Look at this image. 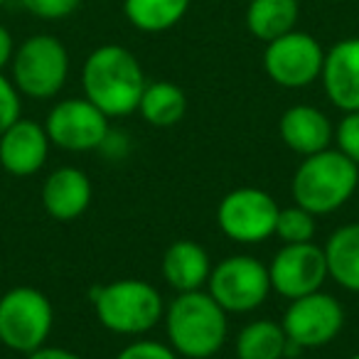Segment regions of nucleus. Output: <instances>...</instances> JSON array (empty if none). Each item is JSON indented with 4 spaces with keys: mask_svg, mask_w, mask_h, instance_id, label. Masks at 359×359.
Returning <instances> with one entry per match:
<instances>
[{
    "mask_svg": "<svg viewBox=\"0 0 359 359\" xmlns=\"http://www.w3.org/2000/svg\"><path fill=\"white\" fill-rule=\"evenodd\" d=\"M84 96L109 118L138 111L145 74L133 52L121 45H101L86 57L81 69Z\"/></svg>",
    "mask_w": 359,
    "mask_h": 359,
    "instance_id": "obj_1",
    "label": "nucleus"
},
{
    "mask_svg": "<svg viewBox=\"0 0 359 359\" xmlns=\"http://www.w3.org/2000/svg\"><path fill=\"white\" fill-rule=\"evenodd\" d=\"M170 347L187 359H210L226 339V310L205 290L177 293L165 310Z\"/></svg>",
    "mask_w": 359,
    "mask_h": 359,
    "instance_id": "obj_2",
    "label": "nucleus"
},
{
    "mask_svg": "<svg viewBox=\"0 0 359 359\" xmlns=\"http://www.w3.org/2000/svg\"><path fill=\"white\" fill-rule=\"evenodd\" d=\"M359 185V165L337 148L308 155L298 165L290 182L293 202L315 217L339 210Z\"/></svg>",
    "mask_w": 359,
    "mask_h": 359,
    "instance_id": "obj_3",
    "label": "nucleus"
},
{
    "mask_svg": "<svg viewBox=\"0 0 359 359\" xmlns=\"http://www.w3.org/2000/svg\"><path fill=\"white\" fill-rule=\"evenodd\" d=\"M94 310L99 323L116 334H143L165 315L160 290L148 280L123 278L94 288Z\"/></svg>",
    "mask_w": 359,
    "mask_h": 359,
    "instance_id": "obj_4",
    "label": "nucleus"
},
{
    "mask_svg": "<svg viewBox=\"0 0 359 359\" xmlns=\"http://www.w3.org/2000/svg\"><path fill=\"white\" fill-rule=\"evenodd\" d=\"M55 325V310L42 290L20 285L0 298V344L18 354L45 347Z\"/></svg>",
    "mask_w": 359,
    "mask_h": 359,
    "instance_id": "obj_5",
    "label": "nucleus"
},
{
    "mask_svg": "<svg viewBox=\"0 0 359 359\" xmlns=\"http://www.w3.org/2000/svg\"><path fill=\"white\" fill-rule=\"evenodd\" d=\"M69 76V52L57 37L32 35L13 55V84L22 96L52 99Z\"/></svg>",
    "mask_w": 359,
    "mask_h": 359,
    "instance_id": "obj_6",
    "label": "nucleus"
},
{
    "mask_svg": "<svg viewBox=\"0 0 359 359\" xmlns=\"http://www.w3.org/2000/svg\"><path fill=\"white\" fill-rule=\"evenodd\" d=\"M207 293L226 313H251L271 293L269 266L246 254H236L219 261L207 280Z\"/></svg>",
    "mask_w": 359,
    "mask_h": 359,
    "instance_id": "obj_7",
    "label": "nucleus"
},
{
    "mask_svg": "<svg viewBox=\"0 0 359 359\" xmlns=\"http://www.w3.org/2000/svg\"><path fill=\"white\" fill-rule=\"evenodd\" d=\"M278 205L269 192L259 187L231 190L217 210L219 229L239 244H259L276 234Z\"/></svg>",
    "mask_w": 359,
    "mask_h": 359,
    "instance_id": "obj_8",
    "label": "nucleus"
},
{
    "mask_svg": "<svg viewBox=\"0 0 359 359\" xmlns=\"http://www.w3.org/2000/svg\"><path fill=\"white\" fill-rule=\"evenodd\" d=\"M280 325L290 344L298 349H318L339 334L344 325V310L330 293L315 290L290 300Z\"/></svg>",
    "mask_w": 359,
    "mask_h": 359,
    "instance_id": "obj_9",
    "label": "nucleus"
},
{
    "mask_svg": "<svg viewBox=\"0 0 359 359\" xmlns=\"http://www.w3.org/2000/svg\"><path fill=\"white\" fill-rule=\"evenodd\" d=\"M325 52L320 42L308 32L293 30L283 37H276L266 45L264 69L278 86L303 89L323 74Z\"/></svg>",
    "mask_w": 359,
    "mask_h": 359,
    "instance_id": "obj_10",
    "label": "nucleus"
},
{
    "mask_svg": "<svg viewBox=\"0 0 359 359\" xmlns=\"http://www.w3.org/2000/svg\"><path fill=\"white\" fill-rule=\"evenodd\" d=\"M50 143L69 153L96 150L109 138V116L89 99H65L50 111L45 121Z\"/></svg>",
    "mask_w": 359,
    "mask_h": 359,
    "instance_id": "obj_11",
    "label": "nucleus"
},
{
    "mask_svg": "<svg viewBox=\"0 0 359 359\" xmlns=\"http://www.w3.org/2000/svg\"><path fill=\"white\" fill-rule=\"evenodd\" d=\"M327 276L330 273L325 251L315 246L313 241H308V244H283V249L276 251L273 261L269 266L271 290H276L288 300L303 298V295L320 290Z\"/></svg>",
    "mask_w": 359,
    "mask_h": 359,
    "instance_id": "obj_12",
    "label": "nucleus"
},
{
    "mask_svg": "<svg viewBox=\"0 0 359 359\" xmlns=\"http://www.w3.org/2000/svg\"><path fill=\"white\" fill-rule=\"evenodd\" d=\"M50 145L45 126L20 116L11 128L0 133V165L15 177H30L45 165Z\"/></svg>",
    "mask_w": 359,
    "mask_h": 359,
    "instance_id": "obj_13",
    "label": "nucleus"
},
{
    "mask_svg": "<svg viewBox=\"0 0 359 359\" xmlns=\"http://www.w3.org/2000/svg\"><path fill=\"white\" fill-rule=\"evenodd\" d=\"M323 86L339 111H359V37H347L325 52Z\"/></svg>",
    "mask_w": 359,
    "mask_h": 359,
    "instance_id": "obj_14",
    "label": "nucleus"
},
{
    "mask_svg": "<svg viewBox=\"0 0 359 359\" xmlns=\"http://www.w3.org/2000/svg\"><path fill=\"white\" fill-rule=\"evenodd\" d=\"M91 205V180L76 168H60L42 185V207L60 222L81 217Z\"/></svg>",
    "mask_w": 359,
    "mask_h": 359,
    "instance_id": "obj_15",
    "label": "nucleus"
},
{
    "mask_svg": "<svg viewBox=\"0 0 359 359\" xmlns=\"http://www.w3.org/2000/svg\"><path fill=\"white\" fill-rule=\"evenodd\" d=\"M278 130H280L283 143L288 145L293 153L303 155V158L320 153V150H327L334 138L332 123H330L327 116L320 109L308 106V104L290 106V109L280 116Z\"/></svg>",
    "mask_w": 359,
    "mask_h": 359,
    "instance_id": "obj_16",
    "label": "nucleus"
},
{
    "mask_svg": "<svg viewBox=\"0 0 359 359\" xmlns=\"http://www.w3.org/2000/svg\"><path fill=\"white\" fill-rule=\"evenodd\" d=\"M160 269L170 288H175L177 293H192V290H202V285L210 280L212 261L197 241L180 239L165 249Z\"/></svg>",
    "mask_w": 359,
    "mask_h": 359,
    "instance_id": "obj_17",
    "label": "nucleus"
},
{
    "mask_svg": "<svg viewBox=\"0 0 359 359\" xmlns=\"http://www.w3.org/2000/svg\"><path fill=\"white\" fill-rule=\"evenodd\" d=\"M323 251L330 278L349 293H359V222L332 231Z\"/></svg>",
    "mask_w": 359,
    "mask_h": 359,
    "instance_id": "obj_18",
    "label": "nucleus"
},
{
    "mask_svg": "<svg viewBox=\"0 0 359 359\" xmlns=\"http://www.w3.org/2000/svg\"><path fill=\"white\" fill-rule=\"evenodd\" d=\"M300 15L298 0H251L246 8V27L261 42H273L295 30Z\"/></svg>",
    "mask_w": 359,
    "mask_h": 359,
    "instance_id": "obj_19",
    "label": "nucleus"
},
{
    "mask_svg": "<svg viewBox=\"0 0 359 359\" xmlns=\"http://www.w3.org/2000/svg\"><path fill=\"white\" fill-rule=\"evenodd\" d=\"M138 111L155 128H170L185 116L187 96L172 81H153V84H145Z\"/></svg>",
    "mask_w": 359,
    "mask_h": 359,
    "instance_id": "obj_20",
    "label": "nucleus"
},
{
    "mask_svg": "<svg viewBox=\"0 0 359 359\" xmlns=\"http://www.w3.org/2000/svg\"><path fill=\"white\" fill-rule=\"evenodd\" d=\"M236 357L239 359H283L288 357V337L283 325L273 320L249 323L236 337Z\"/></svg>",
    "mask_w": 359,
    "mask_h": 359,
    "instance_id": "obj_21",
    "label": "nucleus"
},
{
    "mask_svg": "<svg viewBox=\"0 0 359 359\" xmlns=\"http://www.w3.org/2000/svg\"><path fill=\"white\" fill-rule=\"evenodd\" d=\"M190 0H123L128 22L140 32H165L185 18Z\"/></svg>",
    "mask_w": 359,
    "mask_h": 359,
    "instance_id": "obj_22",
    "label": "nucleus"
},
{
    "mask_svg": "<svg viewBox=\"0 0 359 359\" xmlns=\"http://www.w3.org/2000/svg\"><path fill=\"white\" fill-rule=\"evenodd\" d=\"M315 215L303 210L300 205L285 207L278 210V219H276V236L283 244H308L315 236Z\"/></svg>",
    "mask_w": 359,
    "mask_h": 359,
    "instance_id": "obj_23",
    "label": "nucleus"
},
{
    "mask_svg": "<svg viewBox=\"0 0 359 359\" xmlns=\"http://www.w3.org/2000/svg\"><path fill=\"white\" fill-rule=\"evenodd\" d=\"M18 3L40 20H65L81 6V0H18Z\"/></svg>",
    "mask_w": 359,
    "mask_h": 359,
    "instance_id": "obj_24",
    "label": "nucleus"
},
{
    "mask_svg": "<svg viewBox=\"0 0 359 359\" xmlns=\"http://www.w3.org/2000/svg\"><path fill=\"white\" fill-rule=\"evenodd\" d=\"M337 150L359 165V111H349L337 126Z\"/></svg>",
    "mask_w": 359,
    "mask_h": 359,
    "instance_id": "obj_25",
    "label": "nucleus"
},
{
    "mask_svg": "<svg viewBox=\"0 0 359 359\" xmlns=\"http://www.w3.org/2000/svg\"><path fill=\"white\" fill-rule=\"evenodd\" d=\"M20 118V91L0 72V133Z\"/></svg>",
    "mask_w": 359,
    "mask_h": 359,
    "instance_id": "obj_26",
    "label": "nucleus"
},
{
    "mask_svg": "<svg viewBox=\"0 0 359 359\" xmlns=\"http://www.w3.org/2000/svg\"><path fill=\"white\" fill-rule=\"evenodd\" d=\"M116 359H180V354L170 344H160L155 339H140V342H130L128 347L121 349Z\"/></svg>",
    "mask_w": 359,
    "mask_h": 359,
    "instance_id": "obj_27",
    "label": "nucleus"
},
{
    "mask_svg": "<svg viewBox=\"0 0 359 359\" xmlns=\"http://www.w3.org/2000/svg\"><path fill=\"white\" fill-rule=\"evenodd\" d=\"M13 55H15V42H13V35L6 25H0V72L3 67L11 65Z\"/></svg>",
    "mask_w": 359,
    "mask_h": 359,
    "instance_id": "obj_28",
    "label": "nucleus"
},
{
    "mask_svg": "<svg viewBox=\"0 0 359 359\" xmlns=\"http://www.w3.org/2000/svg\"><path fill=\"white\" fill-rule=\"evenodd\" d=\"M27 359H84L79 357L76 352H69V349H62V347H40L35 349L32 354H27Z\"/></svg>",
    "mask_w": 359,
    "mask_h": 359,
    "instance_id": "obj_29",
    "label": "nucleus"
},
{
    "mask_svg": "<svg viewBox=\"0 0 359 359\" xmlns=\"http://www.w3.org/2000/svg\"><path fill=\"white\" fill-rule=\"evenodd\" d=\"M347 359H359V354H352V357H347Z\"/></svg>",
    "mask_w": 359,
    "mask_h": 359,
    "instance_id": "obj_30",
    "label": "nucleus"
},
{
    "mask_svg": "<svg viewBox=\"0 0 359 359\" xmlns=\"http://www.w3.org/2000/svg\"><path fill=\"white\" fill-rule=\"evenodd\" d=\"M6 3H8V0H0V8H3V6H6Z\"/></svg>",
    "mask_w": 359,
    "mask_h": 359,
    "instance_id": "obj_31",
    "label": "nucleus"
},
{
    "mask_svg": "<svg viewBox=\"0 0 359 359\" xmlns=\"http://www.w3.org/2000/svg\"><path fill=\"white\" fill-rule=\"evenodd\" d=\"M357 3H359V0H357Z\"/></svg>",
    "mask_w": 359,
    "mask_h": 359,
    "instance_id": "obj_32",
    "label": "nucleus"
}]
</instances>
